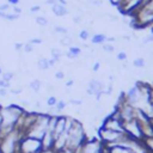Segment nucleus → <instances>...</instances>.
Returning <instances> with one entry per match:
<instances>
[{
  "label": "nucleus",
  "instance_id": "obj_56",
  "mask_svg": "<svg viewBox=\"0 0 153 153\" xmlns=\"http://www.w3.org/2000/svg\"><path fill=\"white\" fill-rule=\"evenodd\" d=\"M147 1H149V0H142V5H143V4H146ZM142 5H141V6H142Z\"/></svg>",
  "mask_w": 153,
  "mask_h": 153
},
{
  "label": "nucleus",
  "instance_id": "obj_31",
  "mask_svg": "<svg viewBox=\"0 0 153 153\" xmlns=\"http://www.w3.org/2000/svg\"><path fill=\"white\" fill-rule=\"evenodd\" d=\"M1 75H2L1 78H2L4 80H6V81H11V80L14 78V73H13V72H4Z\"/></svg>",
  "mask_w": 153,
  "mask_h": 153
},
{
  "label": "nucleus",
  "instance_id": "obj_21",
  "mask_svg": "<svg viewBox=\"0 0 153 153\" xmlns=\"http://www.w3.org/2000/svg\"><path fill=\"white\" fill-rule=\"evenodd\" d=\"M53 32H54V33H57V35L66 36V35H68V29H66V27H63V26H61V25H54Z\"/></svg>",
  "mask_w": 153,
  "mask_h": 153
},
{
  "label": "nucleus",
  "instance_id": "obj_54",
  "mask_svg": "<svg viewBox=\"0 0 153 153\" xmlns=\"http://www.w3.org/2000/svg\"><path fill=\"white\" fill-rule=\"evenodd\" d=\"M5 13H6V12H2V11H0V18H2V19H4V18H5Z\"/></svg>",
  "mask_w": 153,
  "mask_h": 153
},
{
  "label": "nucleus",
  "instance_id": "obj_44",
  "mask_svg": "<svg viewBox=\"0 0 153 153\" xmlns=\"http://www.w3.org/2000/svg\"><path fill=\"white\" fill-rule=\"evenodd\" d=\"M22 91H23L22 88H12L10 92H11L12 94H19V93H22Z\"/></svg>",
  "mask_w": 153,
  "mask_h": 153
},
{
  "label": "nucleus",
  "instance_id": "obj_24",
  "mask_svg": "<svg viewBox=\"0 0 153 153\" xmlns=\"http://www.w3.org/2000/svg\"><path fill=\"white\" fill-rule=\"evenodd\" d=\"M35 20H36V23L39 25V26H48V24H49V20L44 17V16H37L36 18H35Z\"/></svg>",
  "mask_w": 153,
  "mask_h": 153
},
{
  "label": "nucleus",
  "instance_id": "obj_61",
  "mask_svg": "<svg viewBox=\"0 0 153 153\" xmlns=\"http://www.w3.org/2000/svg\"><path fill=\"white\" fill-rule=\"evenodd\" d=\"M152 122H153V121H152Z\"/></svg>",
  "mask_w": 153,
  "mask_h": 153
},
{
  "label": "nucleus",
  "instance_id": "obj_25",
  "mask_svg": "<svg viewBox=\"0 0 153 153\" xmlns=\"http://www.w3.org/2000/svg\"><path fill=\"white\" fill-rule=\"evenodd\" d=\"M66 106H67V102L63 100V99H59L57 103H56V105H55V109H56V111L60 114L61 111H63V110L66 109Z\"/></svg>",
  "mask_w": 153,
  "mask_h": 153
},
{
  "label": "nucleus",
  "instance_id": "obj_8",
  "mask_svg": "<svg viewBox=\"0 0 153 153\" xmlns=\"http://www.w3.org/2000/svg\"><path fill=\"white\" fill-rule=\"evenodd\" d=\"M42 151L41 140L23 135L19 141L18 153H39Z\"/></svg>",
  "mask_w": 153,
  "mask_h": 153
},
{
  "label": "nucleus",
  "instance_id": "obj_7",
  "mask_svg": "<svg viewBox=\"0 0 153 153\" xmlns=\"http://www.w3.org/2000/svg\"><path fill=\"white\" fill-rule=\"evenodd\" d=\"M97 136L105 145V147H109L112 145H117L124 136V133H120V131H115V130L99 127L97 130Z\"/></svg>",
  "mask_w": 153,
  "mask_h": 153
},
{
  "label": "nucleus",
  "instance_id": "obj_5",
  "mask_svg": "<svg viewBox=\"0 0 153 153\" xmlns=\"http://www.w3.org/2000/svg\"><path fill=\"white\" fill-rule=\"evenodd\" d=\"M23 136V133L18 129H14L8 135L0 139V151L1 153H18L19 141Z\"/></svg>",
  "mask_w": 153,
  "mask_h": 153
},
{
  "label": "nucleus",
  "instance_id": "obj_9",
  "mask_svg": "<svg viewBox=\"0 0 153 153\" xmlns=\"http://www.w3.org/2000/svg\"><path fill=\"white\" fill-rule=\"evenodd\" d=\"M100 127L110 129V130H115V131H120V133H124L123 129V121L120 118V116L112 111L110 115H108L106 117L103 118Z\"/></svg>",
  "mask_w": 153,
  "mask_h": 153
},
{
  "label": "nucleus",
  "instance_id": "obj_18",
  "mask_svg": "<svg viewBox=\"0 0 153 153\" xmlns=\"http://www.w3.org/2000/svg\"><path fill=\"white\" fill-rule=\"evenodd\" d=\"M37 67H38L41 71H47V69H49L50 66H49V61H48V59H45V57H41V59H38V61H37Z\"/></svg>",
  "mask_w": 153,
  "mask_h": 153
},
{
  "label": "nucleus",
  "instance_id": "obj_26",
  "mask_svg": "<svg viewBox=\"0 0 153 153\" xmlns=\"http://www.w3.org/2000/svg\"><path fill=\"white\" fill-rule=\"evenodd\" d=\"M102 49H103L105 53L111 54V53H114L115 47H114V44H111V43H109V42H105V43L102 44Z\"/></svg>",
  "mask_w": 153,
  "mask_h": 153
},
{
  "label": "nucleus",
  "instance_id": "obj_41",
  "mask_svg": "<svg viewBox=\"0 0 153 153\" xmlns=\"http://www.w3.org/2000/svg\"><path fill=\"white\" fill-rule=\"evenodd\" d=\"M99 68H100V62H99V61H96V62L93 63V66H92V71H93V72H98Z\"/></svg>",
  "mask_w": 153,
  "mask_h": 153
},
{
  "label": "nucleus",
  "instance_id": "obj_34",
  "mask_svg": "<svg viewBox=\"0 0 153 153\" xmlns=\"http://www.w3.org/2000/svg\"><path fill=\"white\" fill-rule=\"evenodd\" d=\"M65 76H66V74H65L63 71H57V72L55 73V78H56L57 80H62V79H65Z\"/></svg>",
  "mask_w": 153,
  "mask_h": 153
},
{
  "label": "nucleus",
  "instance_id": "obj_39",
  "mask_svg": "<svg viewBox=\"0 0 153 153\" xmlns=\"http://www.w3.org/2000/svg\"><path fill=\"white\" fill-rule=\"evenodd\" d=\"M69 103L71 104H73V105H78V106H80L81 104H82V100L81 99H69Z\"/></svg>",
  "mask_w": 153,
  "mask_h": 153
},
{
  "label": "nucleus",
  "instance_id": "obj_23",
  "mask_svg": "<svg viewBox=\"0 0 153 153\" xmlns=\"http://www.w3.org/2000/svg\"><path fill=\"white\" fill-rule=\"evenodd\" d=\"M79 38L81 39V41H88L90 38H91V35H90V31L87 30V29H82V30H80L79 31Z\"/></svg>",
  "mask_w": 153,
  "mask_h": 153
},
{
  "label": "nucleus",
  "instance_id": "obj_11",
  "mask_svg": "<svg viewBox=\"0 0 153 153\" xmlns=\"http://www.w3.org/2000/svg\"><path fill=\"white\" fill-rule=\"evenodd\" d=\"M142 5V0H123L118 6V11L126 16H131Z\"/></svg>",
  "mask_w": 153,
  "mask_h": 153
},
{
  "label": "nucleus",
  "instance_id": "obj_36",
  "mask_svg": "<svg viewBox=\"0 0 153 153\" xmlns=\"http://www.w3.org/2000/svg\"><path fill=\"white\" fill-rule=\"evenodd\" d=\"M55 153H75V151L68 148V147H65L62 149H59V151H55Z\"/></svg>",
  "mask_w": 153,
  "mask_h": 153
},
{
  "label": "nucleus",
  "instance_id": "obj_37",
  "mask_svg": "<svg viewBox=\"0 0 153 153\" xmlns=\"http://www.w3.org/2000/svg\"><path fill=\"white\" fill-rule=\"evenodd\" d=\"M29 42H30L31 44H33V45H35V44H42V42H43V41H42V38L35 37V38H31Z\"/></svg>",
  "mask_w": 153,
  "mask_h": 153
},
{
  "label": "nucleus",
  "instance_id": "obj_32",
  "mask_svg": "<svg viewBox=\"0 0 153 153\" xmlns=\"http://www.w3.org/2000/svg\"><path fill=\"white\" fill-rule=\"evenodd\" d=\"M23 51L24 53H32L33 51V44H31L30 42H27V43H24V47H23Z\"/></svg>",
  "mask_w": 153,
  "mask_h": 153
},
{
  "label": "nucleus",
  "instance_id": "obj_42",
  "mask_svg": "<svg viewBox=\"0 0 153 153\" xmlns=\"http://www.w3.org/2000/svg\"><path fill=\"white\" fill-rule=\"evenodd\" d=\"M12 12L16 13V14H19V16H20V13H22V8L18 7V6H12Z\"/></svg>",
  "mask_w": 153,
  "mask_h": 153
},
{
  "label": "nucleus",
  "instance_id": "obj_22",
  "mask_svg": "<svg viewBox=\"0 0 153 153\" xmlns=\"http://www.w3.org/2000/svg\"><path fill=\"white\" fill-rule=\"evenodd\" d=\"M73 42H74V41H73V37H72V36H69V35L62 36V38L60 39L61 45H65V47H71Z\"/></svg>",
  "mask_w": 153,
  "mask_h": 153
},
{
  "label": "nucleus",
  "instance_id": "obj_50",
  "mask_svg": "<svg viewBox=\"0 0 153 153\" xmlns=\"http://www.w3.org/2000/svg\"><path fill=\"white\" fill-rule=\"evenodd\" d=\"M48 61H49V66H50V67H53V66H55V63L57 62V61H56V60H54L53 57H51V59H48Z\"/></svg>",
  "mask_w": 153,
  "mask_h": 153
},
{
  "label": "nucleus",
  "instance_id": "obj_52",
  "mask_svg": "<svg viewBox=\"0 0 153 153\" xmlns=\"http://www.w3.org/2000/svg\"><path fill=\"white\" fill-rule=\"evenodd\" d=\"M57 2L59 4H61V5H63V6H67V0H57Z\"/></svg>",
  "mask_w": 153,
  "mask_h": 153
},
{
  "label": "nucleus",
  "instance_id": "obj_12",
  "mask_svg": "<svg viewBox=\"0 0 153 153\" xmlns=\"http://www.w3.org/2000/svg\"><path fill=\"white\" fill-rule=\"evenodd\" d=\"M66 123H67V116L65 115H57L56 118V124L54 128V136L57 137L61 134H63L66 131Z\"/></svg>",
  "mask_w": 153,
  "mask_h": 153
},
{
  "label": "nucleus",
  "instance_id": "obj_2",
  "mask_svg": "<svg viewBox=\"0 0 153 153\" xmlns=\"http://www.w3.org/2000/svg\"><path fill=\"white\" fill-rule=\"evenodd\" d=\"M66 131L68 133L66 147H68V148H71L73 151H76L82 145V142L87 139V134H86L85 127L79 120L73 118L69 128Z\"/></svg>",
  "mask_w": 153,
  "mask_h": 153
},
{
  "label": "nucleus",
  "instance_id": "obj_45",
  "mask_svg": "<svg viewBox=\"0 0 153 153\" xmlns=\"http://www.w3.org/2000/svg\"><path fill=\"white\" fill-rule=\"evenodd\" d=\"M7 96V88L0 87V97H6Z\"/></svg>",
  "mask_w": 153,
  "mask_h": 153
},
{
  "label": "nucleus",
  "instance_id": "obj_35",
  "mask_svg": "<svg viewBox=\"0 0 153 153\" xmlns=\"http://www.w3.org/2000/svg\"><path fill=\"white\" fill-rule=\"evenodd\" d=\"M10 7H11V5H10L8 2H6V4H0V11H2V12H8Z\"/></svg>",
  "mask_w": 153,
  "mask_h": 153
},
{
  "label": "nucleus",
  "instance_id": "obj_48",
  "mask_svg": "<svg viewBox=\"0 0 153 153\" xmlns=\"http://www.w3.org/2000/svg\"><path fill=\"white\" fill-rule=\"evenodd\" d=\"M7 2H8L11 6H18L19 0H7Z\"/></svg>",
  "mask_w": 153,
  "mask_h": 153
},
{
  "label": "nucleus",
  "instance_id": "obj_27",
  "mask_svg": "<svg viewBox=\"0 0 153 153\" xmlns=\"http://www.w3.org/2000/svg\"><path fill=\"white\" fill-rule=\"evenodd\" d=\"M50 53H51V57L54 60H56V61H59L61 59V56H62V51L60 49H57V48H53L50 50Z\"/></svg>",
  "mask_w": 153,
  "mask_h": 153
},
{
  "label": "nucleus",
  "instance_id": "obj_59",
  "mask_svg": "<svg viewBox=\"0 0 153 153\" xmlns=\"http://www.w3.org/2000/svg\"><path fill=\"white\" fill-rule=\"evenodd\" d=\"M146 153H149V152H146Z\"/></svg>",
  "mask_w": 153,
  "mask_h": 153
},
{
  "label": "nucleus",
  "instance_id": "obj_28",
  "mask_svg": "<svg viewBox=\"0 0 153 153\" xmlns=\"http://www.w3.org/2000/svg\"><path fill=\"white\" fill-rule=\"evenodd\" d=\"M57 100H59V99H57L55 96H49V97L45 99V104H47V106L53 108V106H55V105H56Z\"/></svg>",
  "mask_w": 153,
  "mask_h": 153
},
{
  "label": "nucleus",
  "instance_id": "obj_13",
  "mask_svg": "<svg viewBox=\"0 0 153 153\" xmlns=\"http://www.w3.org/2000/svg\"><path fill=\"white\" fill-rule=\"evenodd\" d=\"M41 142H42V149H53L54 148V142H55L54 133L51 130L47 129V131H45L44 136L42 137Z\"/></svg>",
  "mask_w": 153,
  "mask_h": 153
},
{
  "label": "nucleus",
  "instance_id": "obj_1",
  "mask_svg": "<svg viewBox=\"0 0 153 153\" xmlns=\"http://www.w3.org/2000/svg\"><path fill=\"white\" fill-rule=\"evenodd\" d=\"M0 111L4 121L0 130V139H2L4 136L8 135L17 128L18 121L24 114L25 109H23L20 105H17V104H10L7 106H1Z\"/></svg>",
  "mask_w": 153,
  "mask_h": 153
},
{
  "label": "nucleus",
  "instance_id": "obj_17",
  "mask_svg": "<svg viewBox=\"0 0 153 153\" xmlns=\"http://www.w3.org/2000/svg\"><path fill=\"white\" fill-rule=\"evenodd\" d=\"M106 38L108 37L104 33H94L91 37V43L92 44H103L106 42Z\"/></svg>",
  "mask_w": 153,
  "mask_h": 153
},
{
  "label": "nucleus",
  "instance_id": "obj_6",
  "mask_svg": "<svg viewBox=\"0 0 153 153\" xmlns=\"http://www.w3.org/2000/svg\"><path fill=\"white\" fill-rule=\"evenodd\" d=\"M105 145L98 139V136L87 137L82 145L75 151V153H105Z\"/></svg>",
  "mask_w": 153,
  "mask_h": 153
},
{
  "label": "nucleus",
  "instance_id": "obj_58",
  "mask_svg": "<svg viewBox=\"0 0 153 153\" xmlns=\"http://www.w3.org/2000/svg\"><path fill=\"white\" fill-rule=\"evenodd\" d=\"M152 92H153V85H152Z\"/></svg>",
  "mask_w": 153,
  "mask_h": 153
},
{
  "label": "nucleus",
  "instance_id": "obj_3",
  "mask_svg": "<svg viewBox=\"0 0 153 153\" xmlns=\"http://www.w3.org/2000/svg\"><path fill=\"white\" fill-rule=\"evenodd\" d=\"M130 18L131 24L135 27H149L153 24V0H149L146 4H143L130 16Z\"/></svg>",
  "mask_w": 153,
  "mask_h": 153
},
{
  "label": "nucleus",
  "instance_id": "obj_46",
  "mask_svg": "<svg viewBox=\"0 0 153 153\" xmlns=\"http://www.w3.org/2000/svg\"><path fill=\"white\" fill-rule=\"evenodd\" d=\"M73 22H74L75 24H79V23L81 22V16H74V17H73Z\"/></svg>",
  "mask_w": 153,
  "mask_h": 153
},
{
  "label": "nucleus",
  "instance_id": "obj_4",
  "mask_svg": "<svg viewBox=\"0 0 153 153\" xmlns=\"http://www.w3.org/2000/svg\"><path fill=\"white\" fill-rule=\"evenodd\" d=\"M49 118H50V116L47 112H37V117H36L35 122L24 133V135L37 139V140H42V137L44 136V134L47 131Z\"/></svg>",
  "mask_w": 153,
  "mask_h": 153
},
{
  "label": "nucleus",
  "instance_id": "obj_57",
  "mask_svg": "<svg viewBox=\"0 0 153 153\" xmlns=\"http://www.w3.org/2000/svg\"><path fill=\"white\" fill-rule=\"evenodd\" d=\"M0 74H2V68H1V66H0Z\"/></svg>",
  "mask_w": 153,
  "mask_h": 153
},
{
  "label": "nucleus",
  "instance_id": "obj_40",
  "mask_svg": "<svg viewBox=\"0 0 153 153\" xmlns=\"http://www.w3.org/2000/svg\"><path fill=\"white\" fill-rule=\"evenodd\" d=\"M38 11H41V6H39V5H35V6H31V7H30V12H31V13H36V12H38Z\"/></svg>",
  "mask_w": 153,
  "mask_h": 153
},
{
  "label": "nucleus",
  "instance_id": "obj_15",
  "mask_svg": "<svg viewBox=\"0 0 153 153\" xmlns=\"http://www.w3.org/2000/svg\"><path fill=\"white\" fill-rule=\"evenodd\" d=\"M65 55H66L68 59L74 60V59L79 57V56L81 55V48H80L79 45H71V47L68 48V50L66 51Z\"/></svg>",
  "mask_w": 153,
  "mask_h": 153
},
{
  "label": "nucleus",
  "instance_id": "obj_30",
  "mask_svg": "<svg viewBox=\"0 0 153 153\" xmlns=\"http://www.w3.org/2000/svg\"><path fill=\"white\" fill-rule=\"evenodd\" d=\"M18 18H19V14H16V13H13V12H6L4 19L12 22V20H16V19H18Z\"/></svg>",
  "mask_w": 153,
  "mask_h": 153
},
{
  "label": "nucleus",
  "instance_id": "obj_10",
  "mask_svg": "<svg viewBox=\"0 0 153 153\" xmlns=\"http://www.w3.org/2000/svg\"><path fill=\"white\" fill-rule=\"evenodd\" d=\"M123 129H124V134H127L128 136L136 140H143L142 129L135 118L123 122Z\"/></svg>",
  "mask_w": 153,
  "mask_h": 153
},
{
  "label": "nucleus",
  "instance_id": "obj_33",
  "mask_svg": "<svg viewBox=\"0 0 153 153\" xmlns=\"http://www.w3.org/2000/svg\"><path fill=\"white\" fill-rule=\"evenodd\" d=\"M116 57H117L118 61H126V60H127V54H126L124 51H120Z\"/></svg>",
  "mask_w": 153,
  "mask_h": 153
},
{
  "label": "nucleus",
  "instance_id": "obj_43",
  "mask_svg": "<svg viewBox=\"0 0 153 153\" xmlns=\"http://www.w3.org/2000/svg\"><path fill=\"white\" fill-rule=\"evenodd\" d=\"M23 47H24L23 43H16V44H14V49H16L17 51H22V50H23Z\"/></svg>",
  "mask_w": 153,
  "mask_h": 153
},
{
  "label": "nucleus",
  "instance_id": "obj_20",
  "mask_svg": "<svg viewBox=\"0 0 153 153\" xmlns=\"http://www.w3.org/2000/svg\"><path fill=\"white\" fill-rule=\"evenodd\" d=\"M143 143H145V147L147 149V152L149 153H153V136H148V137H143Z\"/></svg>",
  "mask_w": 153,
  "mask_h": 153
},
{
  "label": "nucleus",
  "instance_id": "obj_38",
  "mask_svg": "<svg viewBox=\"0 0 153 153\" xmlns=\"http://www.w3.org/2000/svg\"><path fill=\"white\" fill-rule=\"evenodd\" d=\"M0 87H2V88H8L10 87V81H6V80H4L2 78L0 79Z\"/></svg>",
  "mask_w": 153,
  "mask_h": 153
},
{
  "label": "nucleus",
  "instance_id": "obj_51",
  "mask_svg": "<svg viewBox=\"0 0 153 153\" xmlns=\"http://www.w3.org/2000/svg\"><path fill=\"white\" fill-rule=\"evenodd\" d=\"M73 84H74V80L69 79V80H67V82H66V86H67V87H71V86H73Z\"/></svg>",
  "mask_w": 153,
  "mask_h": 153
},
{
  "label": "nucleus",
  "instance_id": "obj_49",
  "mask_svg": "<svg viewBox=\"0 0 153 153\" xmlns=\"http://www.w3.org/2000/svg\"><path fill=\"white\" fill-rule=\"evenodd\" d=\"M122 1H123V0H110V2H111L112 5H115L116 7H117V6H118V5H120Z\"/></svg>",
  "mask_w": 153,
  "mask_h": 153
},
{
  "label": "nucleus",
  "instance_id": "obj_14",
  "mask_svg": "<svg viewBox=\"0 0 153 153\" xmlns=\"http://www.w3.org/2000/svg\"><path fill=\"white\" fill-rule=\"evenodd\" d=\"M51 11H53V13H54L56 17H65V16H67V14L69 13L68 8H67L66 6L59 4V2L55 4L54 6H51Z\"/></svg>",
  "mask_w": 153,
  "mask_h": 153
},
{
  "label": "nucleus",
  "instance_id": "obj_60",
  "mask_svg": "<svg viewBox=\"0 0 153 153\" xmlns=\"http://www.w3.org/2000/svg\"><path fill=\"white\" fill-rule=\"evenodd\" d=\"M0 153H1V151H0Z\"/></svg>",
  "mask_w": 153,
  "mask_h": 153
},
{
  "label": "nucleus",
  "instance_id": "obj_29",
  "mask_svg": "<svg viewBox=\"0 0 153 153\" xmlns=\"http://www.w3.org/2000/svg\"><path fill=\"white\" fill-rule=\"evenodd\" d=\"M133 66L136 67V68H143L145 67V60L142 57H136L133 61Z\"/></svg>",
  "mask_w": 153,
  "mask_h": 153
},
{
  "label": "nucleus",
  "instance_id": "obj_19",
  "mask_svg": "<svg viewBox=\"0 0 153 153\" xmlns=\"http://www.w3.org/2000/svg\"><path fill=\"white\" fill-rule=\"evenodd\" d=\"M29 87H30L33 92H38V91L41 90V87H42V81H41L39 79H33V80L30 81Z\"/></svg>",
  "mask_w": 153,
  "mask_h": 153
},
{
  "label": "nucleus",
  "instance_id": "obj_16",
  "mask_svg": "<svg viewBox=\"0 0 153 153\" xmlns=\"http://www.w3.org/2000/svg\"><path fill=\"white\" fill-rule=\"evenodd\" d=\"M105 149H106V153H133L130 149L121 145H112V146L105 147Z\"/></svg>",
  "mask_w": 153,
  "mask_h": 153
},
{
  "label": "nucleus",
  "instance_id": "obj_55",
  "mask_svg": "<svg viewBox=\"0 0 153 153\" xmlns=\"http://www.w3.org/2000/svg\"><path fill=\"white\" fill-rule=\"evenodd\" d=\"M151 120L153 121V99H152V114H151Z\"/></svg>",
  "mask_w": 153,
  "mask_h": 153
},
{
  "label": "nucleus",
  "instance_id": "obj_53",
  "mask_svg": "<svg viewBox=\"0 0 153 153\" xmlns=\"http://www.w3.org/2000/svg\"><path fill=\"white\" fill-rule=\"evenodd\" d=\"M0 109H1V106H0ZM2 115H1V111H0V130H1V127H2Z\"/></svg>",
  "mask_w": 153,
  "mask_h": 153
},
{
  "label": "nucleus",
  "instance_id": "obj_47",
  "mask_svg": "<svg viewBox=\"0 0 153 153\" xmlns=\"http://www.w3.org/2000/svg\"><path fill=\"white\" fill-rule=\"evenodd\" d=\"M55 4H57V0H45V5H49V6H54Z\"/></svg>",
  "mask_w": 153,
  "mask_h": 153
}]
</instances>
